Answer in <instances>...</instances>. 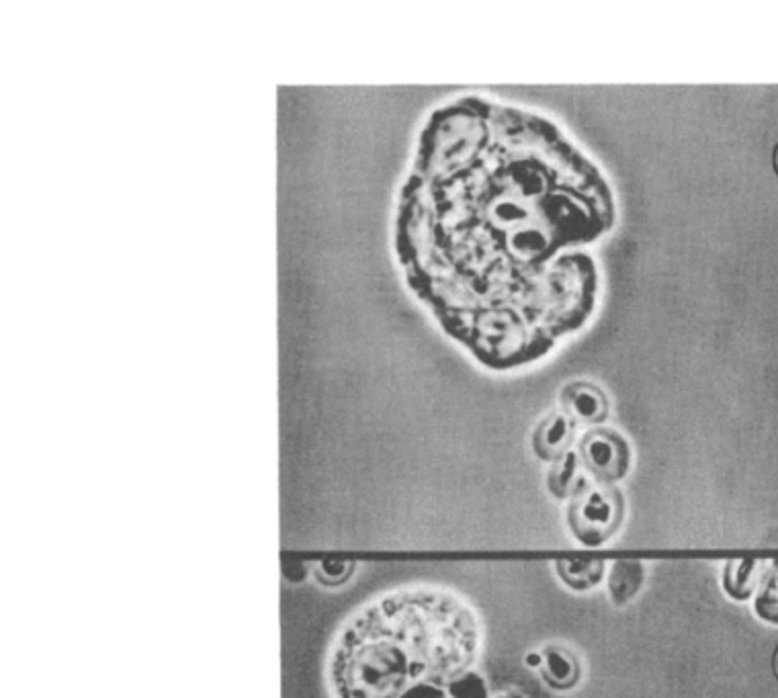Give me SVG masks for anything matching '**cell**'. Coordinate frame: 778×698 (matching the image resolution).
Here are the masks:
<instances>
[{
  "label": "cell",
  "mask_w": 778,
  "mask_h": 698,
  "mask_svg": "<svg viewBox=\"0 0 778 698\" xmlns=\"http://www.w3.org/2000/svg\"><path fill=\"white\" fill-rule=\"evenodd\" d=\"M617 224L600 166L549 117L463 97L428 121L402 193L408 281L482 365L537 363L592 318Z\"/></svg>",
  "instance_id": "obj_1"
},
{
  "label": "cell",
  "mask_w": 778,
  "mask_h": 698,
  "mask_svg": "<svg viewBox=\"0 0 778 698\" xmlns=\"http://www.w3.org/2000/svg\"><path fill=\"white\" fill-rule=\"evenodd\" d=\"M480 629L455 596H383L342 629L330 658L334 698H525L492 692L475 670Z\"/></svg>",
  "instance_id": "obj_2"
},
{
  "label": "cell",
  "mask_w": 778,
  "mask_h": 698,
  "mask_svg": "<svg viewBox=\"0 0 778 698\" xmlns=\"http://www.w3.org/2000/svg\"><path fill=\"white\" fill-rule=\"evenodd\" d=\"M625 500L617 486L596 484L592 479L568 502V527L572 537L584 547H602L623 525Z\"/></svg>",
  "instance_id": "obj_3"
},
{
  "label": "cell",
  "mask_w": 778,
  "mask_h": 698,
  "mask_svg": "<svg viewBox=\"0 0 778 698\" xmlns=\"http://www.w3.org/2000/svg\"><path fill=\"white\" fill-rule=\"evenodd\" d=\"M576 451L588 477L604 486H617L627 477L633 463L629 441L619 430L604 426L590 428L580 439Z\"/></svg>",
  "instance_id": "obj_4"
},
{
  "label": "cell",
  "mask_w": 778,
  "mask_h": 698,
  "mask_svg": "<svg viewBox=\"0 0 778 698\" xmlns=\"http://www.w3.org/2000/svg\"><path fill=\"white\" fill-rule=\"evenodd\" d=\"M559 406L561 412L568 414L578 426L598 428L611 416V400L600 385L576 379L559 391Z\"/></svg>",
  "instance_id": "obj_5"
},
{
  "label": "cell",
  "mask_w": 778,
  "mask_h": 698,
  "mask_svg": "<svg viewBox=\"0 0 778 698\" xmlns=\"http://www.w3.org/2000/svg\"><path fill=\"white\" fill-rule=\"evenodd\" d=\"M576 436L578 424L568 414L551 412L533 430V453L551 465L572 451Z\"/></svg>",
  "instance_id": "obj_6"
},
{
  "label": "cell",
  "mask_w": 778,
  "mask_h": 698,
  "mask_svg": "<svg viewBox=\"0 0 778 698\" xmlns=\"http://www.w3.org/2000/svg\"><path fill=\"white\" fill-rule=\"evenodd\" d=\"M541 676L545 684L557 692H568L578 686L582 670L580 662L568 647L545 645L543 649Z\"/></svg>",
  "instance_id": "obj_7"
},
{
  "label": "cell",
  "mask_w": 778,
  "mask_h": 698,
  "mask_svg": "<svg viewBox=\"0 0 778 698\" xmlns=\"http://www.w3.org/2000/svg\"><path fill=\"white\" fill-rule=\"evenodd\" d=\"M588 473L580 461L578 451L551 463L547 471V490L559 502H570L572 496L588 482Z\"/></svg>",
  "instance_id": "obj_8"
},
{
  "label": "cell",
  "mask_w": 778,
  "mask_h": 698,
  "mask_svg": "<svg viewBox=\"0 0 778 698\" xmlns=\"http://www.w3.org/2000/svg\"><path fill=\"white\" fill-rule=\"evenodd\" d=\"M555 574L570 590L588 592L602 582L607 565L600 559H561L555 563Z\"/></svg>",
  "instance_id": "obj_9"
},
{
  "label": "cell",
  "mask_w": 778,
  "mask_h": 698,
  "mask_svg": "<svg viewBox=\"0 0 778 698\" xmlns=\"http://www.w3.org/2000/svg\"><path fill=\"white\" fill-rule=\"evenodd\" d=\"M645 582V567L639 561H617L609 572V596L615 606H627Z\"/></svg>",
  "instance_id": "obj_10"
},
{
  "label": "cell",
  "mask_w": 778,
  "mask_h": 698,
  "mask_svg": "<svg viewBox=\"0 0 778 698\" xmlns=\"http://www.w3.org/2000/svg\"><path fill=\"white\" fill-rule=\"evenodd\" d=\"M756 574H758L756 561L727 563L725 572H723V588L731 598L744 600L752 594V590L756 586Z\"/></svg>",
  "instance_id": "obj_11"
},
{
  "label": "cell",
  "mask_w": 778,
  "mask_h": 698,
  "mask_svg": "<svg viewBox=\"0 0 778 698\" xmlns=\"http://www.w3.org/2000/svg\"><path fill=\"white\" fill-rule=\"evenodd\" d=\"M523 664L529 668V670H541L543 668V651H529Z\"/></svg>",
  "instance_id": "obj_12"
},
{
  "label": "cell",
  "mask_w": 778,
  "mask_h": 698,
  "mask_svg": "<svg viewBox=\"0 0 778 698\" xmlns=\"http://www.w3.org/2000/svg\"><path fill=\"white\" fill-rule=\"evenodd\" d=\"M772 668H774V676L778 678V647L774 651V658H772Z\"/></svg>",
  "instance_id": "obj_13"
},
{
  "label": "cell",
  "mask_w": 778,
  "mask_h": 698,
  "mask_svg": "<svg viewBox=\"0 0 778 698\" xmlns=\"http://www.w3.org/2000/svg\"><path fill=\"white\" fill-rule=\"evenodd\" d=\"M772 164H774V170H776V174H778V144H776L774 154H772Z\"/></svg>",
  "instance_id": "obj_14"
}]
</instances>
